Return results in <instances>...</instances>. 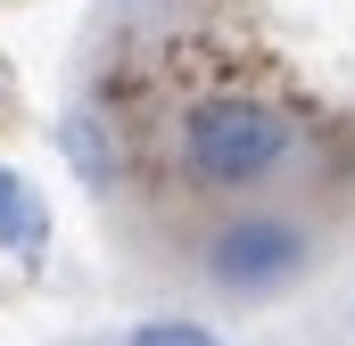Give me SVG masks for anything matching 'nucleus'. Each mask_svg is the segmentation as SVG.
Listing matches in <instances>:
<instances>
[{
    "label": "nucleus",
    "mask_w": 355,
    "mask_h": 346,
    "mask_svg": "<svg viewBox=\"0 0 355 346\" xmlns=\"http://www.w3.org/2000/svg\"><path fill=\"white\" fill-rule=\"evenodd\" d=\"M0 256H17V264L50 256V206H42V190L8 165V157H0Z\"/></svg>",
    "instance_id": "nucleus-3"
},
{
    "label": "nucleus",
    "mask_w": 355,
    "mask_h": 346,
    "mask_svg": "<svg viewBox=\"0 0 355 346\" xmlns=\"http://www.w3.org/2000/svg\"><path fill=\"white\" fill-rule=\"evenodd\" d=\"M58 149H67V165L83 173L91 190H116V132H107V116H99V107H75V116H67V124H58Z\"/></svg>",
    "instance_id": "nucleus-4"
},
{
    "label": "nucleus",
    "mask_w": 355,
    "mask_h": 346,
    "mask_svg": "<svg viewBox=\"0 0 355 346\" xmlns=\"http://www.w3.org/2000/svg\"><path fill=\"white\" fill-rule=\"evenodd\" d=\"M124 346H223L207 322H190V313H157V322H132Z\"/></svg>",
    "instance_id": "nucleus-5"
},
{
    "label": "nucleus",
    "mask_w": 355,
    "mask_h": 346,
    "mask_svg": "<svg viewBox=\"0 0 355 346\" xmlns=\"http://www.w3.org/2000/svg\"><path fill=\"white\" fill-rule=\"evenodd\" d=\"M198 272H207L223 297H240V305H265V297L297 289V280L314 272V231H306L297 215L248 206V215H232V223H215V231H207Z\"/></svg>",
    "instance_id": "nucleus-2"
},
{
    "label": "nucleus",
    "mask_w": 355,
    "mask_h": 346,
    "mask_svg": "<svg viewBox=\"0 0 355 346\" xmlns=\"http://www.w3.org/2000/svg\"><path fill=\"white\" fill-rule=\"evenodd\" d=\"M306 132L265 91H198L174 124V165L190 190H257L297 165Z\"/></svg>",
    "instance_id": "nucleus-1"
}]
</instances>
